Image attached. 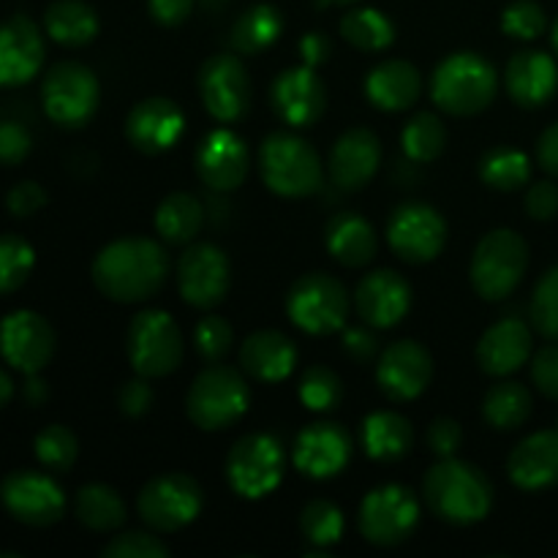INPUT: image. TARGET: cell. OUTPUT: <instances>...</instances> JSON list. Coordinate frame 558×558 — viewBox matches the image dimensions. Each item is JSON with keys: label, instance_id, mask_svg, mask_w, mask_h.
<instances>
[{"label": "cell", "instance_id": "9f6ffc18", "mask_svg": "<svg viewBox=\"0 0 558 558\" xmlns=\"http://www.w3.org/2000/svg\"><path fill=\"white\" fill-rule=\"evenodd\" d=\"M526 213L537 221H550L558 216V185L550 180L534 183L526 191Z\"/></svg>", "mask_w": 558, "mask_h": 558}, {"label": "cell", "instance_id": "f5cc1de1", "mask_svg": "<svg viewBox=\"0 0 558 558\" xmlns=\"http://www.w3.org/2000/svg\"><path fill=\"white\" fill-rule=\"evenodd\" d=\"M463 445V428L461 423L450 417H439L430 423L428 428V447L434 456L439 458H456Z\"/></svg>", "mask_w": 558, "mask_h": 558}, {"label": "cell", "instance_id": "7a4b0ae2", "mask_svg": "<svg viewBox=\"0 0 558 558\" xmlns=\"http://www.w3.org/2000/svg\"><path fill=\"white\" fill-rule=\"evenodd\" d=\"M425 505L439 521L452 526H472L480 523L494 507V485L483 469L461 461V458H441L428 469L423 480Z\"/></svg>", "mask_w": 558, "mask_h": 558}, {"label": "cell", "instance_id": "8fae6325", "mask_svg": "<svg viewBox=\"0 0 558 558\" xmlns=\"http://www.w3.org/2000/svg\"><path fill=\"white\" fill-rule=\"evenodd\" d=\"M227 480L243 499H265L283 480V447L270 434H248L234 441L227 458Z\"/></svg>", "mask_w": 558, "mask_h": 558}, {"label": "cell", "instance_id": "f6af8a7d", "mask_svg": "<svg viewBox=\"0 0 558 558\" xmlns=\"http://www.w3.org/2000/svg\"><path fill=\"white\" fill-rule=\"evenodd\" d=\"M529 314H532V325L539 336L558 341V265L550 267L537 281Z\"/></svg>", "mask_w": 558, "mask_h": 558}, {"label": "cell", "instance_id": "94428289", "mask_svg": "<svg viewBox=\"0 0 558 558\" xmlns=\"http://www.w3.org/2000/svg\"><path fill=\"white\" fill-rule=\"evenodd\" d=\"M49 390H47V381L38 379V374L27 376V381L22 385V398H25L27 407H41L47 401Z\"/></svg>", "mask_w": 558, "mask_h": 558}, {"label": "cell", "instance_id": "9c48e42d", "mask_svg": "<svg viewBox=\"0 0 558 558\" xmlns=\"http://www.w3.org/2000/svg\"><path fill=\"white\" fill-rule=\"evenodd\" d=\"M98 101H101V85L87 65L65 60V63L52 65L44 76V112L60 129H82L90 123Z\"/></svg>", "mask_w": 558, "mask_h": 558}, {"label": "cell", "instance_id": "d590c367", "mask_svg": "<svg viewBox=\"0 0 558 558\" xmlns=\"http://www.w3.org/2000/svg\"><path fill=\"white\" fill-rule=\"evenodd\" d=\"M76 518L90 532H114L125 523V501L109 485L90 483L80 488L74 501Z\"/></svg>", "mask_w": 558, "mask_h": 558}, {"label": "cell", "instance_id": "816d5d0a", "mask_svg": "<svg viewBox=\"0 0 558 558\" xmlns=\"http://www.w3.org/2000/svg\"><path fill=\"white\" fill-rule=\"evenodd\" d=\"M532 379L537 390L550 401H558V347H543L532 360Z\"/></svg>", "mask_w": 558, "mask_h": 558}, {"label": "cell", "instance_id": "b9f144b4", "mask_svg": "<svg viewBox=\"0 0 558 558\" xmlns=\"http://www.w3.org/2000/svg\"><path fill=\"white\" fill-rule=\"evenodd\" d=\"M298 396L311 412H336L343 401V381L327 365H311L303 371V379H300Z\"/></svg>", "mask_w": 558, "mask_h": 558}, {"label": "cell", "instance_id": "ac0fdd59", "mask_svg": "<svg viewBox=\"0 0 558 558\" xmlns=\"http://www.w3.org/2000/svg\"><path fill=\"white\" fill-rule=\"evenodd\" d=\"M434 379V360L417 341H396L379 354L376 381L390 401L407 403L423 396Z\"/></svg>", "mask_w": 558, "mask_h": 558}, {"label": "cell", "instance_id": "680465c9", "mask_svg": "<svg viewBox=\"0 0 558 558\" xmlns=\"http://www.w3.org/2000/svg\"><path fill=\"white\" fill-rule=\"evenodd\" d=\"M330 41L322 33H308V36L300 38V58H303L305 65L311 69H319L322 63H327L330 58Z\"/></svg>", "mask_w": 558, "mask_h": 558}, {"label": "cell", "instance_id": "4dcf8cb0", "mask_svg": "<svg viewBox=\"0 0 558 558\" xmlns=\"http://www.w3.org/2000/svg\"><path fill=\"white\" fill-rule=\"evenodd\" d=\"M325 245L343 267H365L376 259L379 240L368 218L360 213H336L325 227Z\"/></svg>", "mask_w": 558, "mask_h": 558}, {"label": "cell", "instance_id": "c3c4849f", "mask_svg": "<svg viewBox=\"0 0 558 558\" xmlns=\"http://www.w3.org/2000/svg\"><path fill=\"white\" fill-rule=\"evenodd\" d=\"M104 558H167L169 545L147 532H123L101 548Z\"/></svg>", "mask_w": 558, "mask_h": 558}, {"label": "cell", "instance_id": "ffe728a7", "mask_svg": "<svg viewBox=\"0 0 558 558\" xmlns=\"http://www.w3.org/2000/svg\"><path fill=\"white\" fill-rule=\"evenodd\" d=\"M270 101L278 118L292 129H308L319 123L327 109V87L311 65H294L276 76L270 87Z\"/></svg>", "mask_w": 558, "mask_h": 558}, {"label": "cell", "instance_id": "03108f58", "mask_svg": "<svg viewBox=\"0 0 558 558\" xmlns=\"http://www.w3.org/2000/svg\"><path fill=\"white\" fill-rule=\"evenodd\" d=\"M554 47H556V52H558V20H556V25H554Z\"/></svg>", "mask_w": 558, "mask_h": 558}, {"label": "cell", "instance_id": "603a6c76", "mask_svg": "<svg viewBox=\"0 0 558 558\" xmlns=\"http://www.w3.org/2000/svg\"><path fill=\"white\" fill-rule=\"evenodd\" d=\"M183 129V109L161 96L140 101L125 118V136L145 156H158L178 145Z\"/></svg>", "mask_w": 558, "mask_h": 558}, {"label": "cell", "instance_id": "6da1fadb", "mask_svg": "<svg viewBox=\"0 0 558 558\" xmlns=\"http://www.w3.org/2000/svg\"><path fill=\"white\" fill-rule=\"evenodd\" d=\"M167 276V251L150 238L114 240L93 259V283L112 303H145L161 292Z\"/></svg>", "mask_w": 558, "mask_h": 558}, {"label": "cell", "instance_id": "7402d4cb", "mask_svg": "<svg viewBox=\"0 0 558 558\" xmlns=\"http://www.w3.org/2000/svg\"><path fill=\"white\" fill-rule=\"evenodd\" d=\"M412 283L401 272L376 270L357 283L354 305L365 325L376 330H390L398 322L407 319L412 311Z\"/></svg>", "mask_w": 558, "mask_h": 558}, {"label": "cell", "instance_id": "7bdbcfd3", "mask_svg": "<svg viewBox=\"0 0 558 558\" xmlns=\"http://www.w3.org/2000/svg\"><path fill=\"white\" fill-rule=\"evenodd\" d=\"M36 251L20 234H0V294H11L31 278Z\"/></svg>", "mask_w": 558, "mask_h": 558}, {"label": "cell", "instance_id": "7c38bea8", "mask_svg": "<svg viewBox=\"0 0 558 558\" xmlns=\"http://www.w3.org/2000/svg\"><path fill=\"white\" fill-rule=\"evenodd\" d=\"M360 534L371 545L396 548L407 543L420 523V501L403 485H379L360 505Z\"/></svg>", "mask_w": 558, "mask_h": 558}, {"label": "cell", "instance_id": "484cf974", "mask_svg": "<svg viewBox=\"0 0 558 558\" xmlns=\"http://www.w3.org/2000/svg\"><path fill=\"white\" fill-rule=\"evenodd\" d=\"M532 357V330L523 319L507 316L483 332L477 363L488 376H510Z\"/></svg>", "mask_w": 558, "mask_h": 558}, {"label": "cell", "instance_id": "52a82bcc", "mask_svg": "<svg viewBox=\"0 0 558 558\" xmlns=\"http://www.w3.org/2000/svg\"><path fill=\"white\" fill-rule=\"evenodd\" d=\"M131 368L145 379H163L174 374L185 357V341L178 322L161 308H147L131 319L125 332Z\"/></svg>", "mask_w": 558, "mask_h": 558}, {"label": "cell", "instance_id": "836d02e7", "mask_svg": "<svg viewBox=\"0 0 558 558\" xmlns=\"http://www.w3.org/2000/svg\"><path fill=\"white\" fill-rule=\"evenodd\" d=\"M44 31L54 44L85 47L98 36V14L82 0H54L44 14Z\"/></svg>", "mask_w": 558, "mask_h": 558}, {"label": "cell", "instance_id": "f35d334b", "mask_svg": "<svg viewBox=\"0 0 558 558\" xmlns=\"http://www.w3.org/2000/svg\"><path fill=\"white\" fill-rule=\"evenodd\" d=\"M341 36L363 52H381L396 41V25L379 9H354L341 20Z\"/></svg>", "mask_w": 558, "mask_h": 558}, {"label": "cell", "instance_id": "8d00e7d4", "mask_svg": "<svg viewBox=\"0 0 558 558\" xmlns=\"http://www.w3.org/2000/svg\"><path fill=\"white\" fill-rule=\"evenodd\" d=\"M532 392L521 381H499L483 401V417L496 430H515L532 417Z\"/></svg>", "mask_w": 558, "mask_h": 558}, {"label": "cell", "instance_id": "bcb514c9", "mask_svg": "<svg viewBox=\"0 0 558 558\" xmlns=\"http://www.w3.org/2000/svg\"><path fill=\"white\" fill-rule=\"evenodd\" d=\"M194 347L205 363H221L234 347V330L223 316H205L194 327Z\"/></svg>", "mask_w": 558, "mask_h": 558}, {"label": "cell", "instance_id": "f907efd6", "mask_svg": "<svg viewBox=\"0 0 558 558\" xmlns=\"http://www.w3.org/2000/svg\"><path fill=\"white\" fill-rule=\"evenodd\" d=\"M153 401H156V396H153L150 379H145V376L125 381L118 392L120 414H123V417H131V420L145 417V414L153 409Z\"/></svg>", "mask_w": 558, "mask_h": 558}, {"label": "cell", "instance_id": "be15d7a7", "mask_svg": "<svg viewBox=\"0 0 558 558\" xmlns=\"http://www.w3.org/2000/svg\"><path fill=\"white\" fill-rule=\"evenodd\" d=\"M202 3H205L207 9H221V5L227 3V0H202Z\"/></svg>", "mask_w": 558, "mask_h": 558}, {"label": "cell", "instance_id": "e0dca14e", "mask_svg": "<svg viewBox=\"0 0 558 558\" xmlns=\"http://www.w3.org/2000/svg\"><path fill=\"white\" fill-rule=\"evenodd\" d=\"M0 354L20 374H41L54 357V330L36 311H14L0 322Z\"/></svg>", "mask_w": 558, "mask_h": 558}, {"label": "cell", "instance_id": "60d3db41", "mask_svg": "<svg viewBox=\"0 0 558 558\" xmlns=\"http://www.w3.org/2000/svg\"><path fill=\"white\" fill-rule=\"evenodd\" d=\"M403 153L414 163H430L441 156L447 145V129L436 114L420 112L403 125L401 134Z\"/></svg>", "mask_w": 558, "mask_h": 558}, {"label": "cell", "instance_id": "83f0119b", "mask_svg": "<svg viewBox=\"0 0 558 558\" xmlns=\"http://www.w3.org/2000/svg\"><path fill=\"white\" fill-rule=\"evenodd\" d=\"M512 485L521 490H545L558 485V430L526 436L507 461Z\"/></svg>", "mask_w": 558, "mask_h": 558}, {"label": "cell", "instance_id": "9a60e30c", "mask_svg": "<svg viewBox=\"0 0 558 558\" xmlns=\"http://www.w3.org/2000/svg\"><path fill=\"white\" fill-rule=\"evenodd\" d=\"M232 287L229 256L213 243H196L185 248L178 262L180 298L199 311H210L227 300Z\"/></svg>", "mask_w": 558, "mask_h": 558}, {"label": "cell", "instance_id": "277c9868", "mask_svg": "<svg viewBox=\"0 0 558 558\" xmlns=\"http://www.w3.org/2000/svg\"><path fill=\"white\" fill-rule=\"evenodd\" d=\"M259 169L267 189L287 199L316 194L322 185L319 153L311 142L289 131H276L262 142Z\"/></svg>", "mask_w": 558, "mask_h": 558}, {"label": "cell", "instance_id": "d6a6232c", "mask_svg": "<svg viewBox=\"0 0 558 558\" xmlns=\"http://www.w3.org/2000/svg\"><path fill=\"white\" fill-rule=\"evenodd\" d=\"M205 227V207L189 191H172L156 210V232L167 245H189Z\"/></svg>", "mask_w": 558, "mask_h": 558}, {"label": "cell", "instance_id": "f546056e", "mask_svg": "<svg viewBox=\"0 0 558 558\" xmlns=\"http://www.w3.org/2000/svg\"><path fill=\"white\" fill-rule=\"evenodd\" d=\"M423 93V76L409 60H385L365 76V96L376 109L407 112Z\"/></svg>", "mask_w": 558, "mask_h": 558}, {"label": "cell", "instance_id": "7dc6e473", "mask_svg": "<svg viewBox=\"0 0 558 558\" xmlns=\"http://www.w3.org/2000/svg\"><path fill=\"white\" fill-rule=\"evenodd\" d=\"M545 27H548V20H545L543 5L534 0H515L501 14V31L518 41H534L543 36Z\"/></svg>", "mask_w": 558, "mask_h": 558}, {"label": "cell", "instance_id": "6f0895ef", "mask_svg": "<svg viewBox=\"0 0 558 558\" xmlns=\"http://www.w3.org/2000/svg\"><path fill=\"white\" fill-rule=\"evenodd\" d=\"M147 9L158 25L174 27L189 20L194 11V0H147Z\"/></svg>", "mask_w": 558, "mask_h": 558}, {"label": "cell", "instance_id": "8992f818", "mask_svg": "<svg viewBox=\"0 0 558 558\" xmlns=\"http://www.w3.org/2000/svg\"><path fill=\"white\" fill-rule=\"evenodd\" d=\"M529 267V245L512 229H494L477 243L469 265L474 292L488 303L510 298Z\"/></svg>", "mask_w": 558, "mask_h": 558}, {"label": "cell", "instance_id": "681fc988", "mask_svg": "<svg viewBox=\"0 0 558 558\" xmlns=\"http://www.w3.org/2000/svg\"><path fill=\"white\" fill-rule=\"evenodd\" d=\"M31 131L16 120H3L0 123V163L3 167H20L31 156Z\"/></svg>", "mask_w": 558, "mask_h": 558}, {"label": "cell", "instance_id": "e7e4bbea", "mask_svg": "<svg viewBox=\"0 0 558 558\" xmlns=\"http://www.w3.org/2000/svg\"><path fill=\"white\" fill-rule=\"evenodd\" d=\"M325 3H330V5H352V3H360V0H325Z\"/></svg>", "mask_w": 558, "mask_h": 558}, {"label": "cell", "instance_id": "ba28073f", "mask_svg": "<svg viewBox=\"0 0 558 558\" xmlns=\"http://www.w3.org/2000/svg\"><path fill=\"white\" fill-rule=\"evenodd\" d=\"M287 316L298 330L308 332V336H332L347 327V287L325 272H308L289 289Z\"/></svg>", "mask_w": 558, "mask_h": 558}, {"label": "cell", "instance_id": "5b68a950", "mask_svg": "<svg viewBox=\"0 0 558 558\" xmlns=\"http://www.w3.org/2000/svg\"><path fill=\"white\" fill-rule=\"evenodd\" d=\"M251 387L240 371L213 363L202 371L185 396L189 420L202 430H227L248 412Z\"/></svg>", "mask_w": 558, "mask_h": 558}, {"label": "cell", "instance_id": "1f68e13d", "mask_svg": "<svg viewBox=\"0 0 558 558\" xmlns=\"http://www.w3.org/2000/svg\"><path fill=\"white\" fill-rule=\"evenodd\" d=\"M360 439H363L365 456L379 463H396L412 450L414 430L403 414L374 412L363 420Z\"/></svg>", "mask_w": 558, "mask_h": 558}, {"label": "cell", "instance_id": "db71d44e", "mask_svg": "<svg viewBox=\"0 0 558 558\" xmlns=\"http://www.w3.org/2000/svg\"><path fill=\"white\" fill-rule=\"evenodd\" d=\"M47 205V191L36 183V180H22L5 196V207H9L11 216L27 218L33 213H38Z\"/></svg>", "mask_w": 558, "mask_h": 558}, {"label": "cell", "instance_id": "ee69618b", "mask_svg": "<svg viewBox=\"0 0 558 558\" xmlns=\"http://www.w3.org/2000/svg\"><path fill=\"white\" fill-rule=\"evenodd\" d=\"M33 447H36V458L41 461V466L58 474L69 472L80 456V441L65 425H47L36 436Z\"/></svg>", "mask_w": 558, "mask_h": 558}, {"label": "cell", "instance_id": "6125c7cd", "mask_svg": "<svg viewBox=\"0 0 558 558\" xmlns=\"http://www.w3.org/2000/svg\"><path fill=\"white\" fill-rule=\"evenodd\" d=\"M11 398H14V381H11V376L0 368V409L9 407Z\"/></svg>", "mask_w": 558, "mask_h": 558}, {"label": "cell", "instance_id": "44dd1931", "mask_svg": "<svg viewBox=\"0 0 558 558\" xmlns=\"http://www.w3.org/2000/svg\"><path fill=\"white\" fill-rule=\"evenodd\" d=\"M196 174L210 191L227 194L243 185L251 169V153L243 136L229 129H216L196 147Z\"/></svg>", "mask_w": 558, "mask_h": 558}, {"label": "cell", "instance_id": "2e32d148", "mask_svg": "<svg viewBox=\"0 0 558 558\" xmlns=\"http://www.w3.org/2000/svg\"><path fill=\"white\" fill-rule=\"evenodd\" d=\"M199 96L218 123H238L251 107V76L238 54H213L199 71Z\"/></svg>", "mask_w": 558, "mask_h": 558}, {"label": "cell", "instance_id": "ab89813d", "mask_svg": "<svg viewBox=\"0 0 558 558\" xmlns=\"http://www.w3.org/2000/svg\"><path fill=\"white\" fill-rule=\"evenodd\" d=\"M532 178V161L515 147H494L480 161V180L496 191H518Z\"/></svg>", "mask_w": 558, "mask_h": 558}, {"label": "cell", "instance_id": "91938a15", "mask_svg": "<svg viewBox=\"0 0 558 558\" xmlns=\"http://www.w3.org/2000/svg\"><path fill=\"white\" fill-rule=\"evenodd\" d=\"M537 158L548 174L558 178V123L548 125L537 142Z\"/></svg>", "mask_w": 558, "mask_h": 558}, {"label": "cell", "instance_id": "d4e9b609", "mask_svg": "<svg viewBox=\"0 0 558 558\" xmlns=\"http://www.w3.org/2000/svg\"><path fill=\"white\" fill-rule=\"evenodd\" d=\"M330 180L341 191H360L381 167V142L368 129H349L330 150Z\"/></svg>", "mask_w": 558, "mask_h": 558}, {"label": "cell", "instance_id": "f1b7e54d", "mask_svg": "<svg viewBox=\"0 0 558 558\" xmlns=\"http://www.w3.org/2000/svg\"><path fill=\"white\" fill-rule=\"evenodd\" d=\"M240 365L251 379L276 385L292 376L298 365V347L292 338L278 330L251 332L240 347Z\"/></svg>", "mask_w": 558, "mask_h": 558}, {"label": "cell", "instance_id": "3957f363", "mask_svg": "<svg viewBox=\"0 0 558 558\" xmlns=\"http://www.w3.org/2000/svg\"><path fill=\"white\" fill-rule=\"evenodd\" d=\"M499 90V76L490 60L477 52L447 54L430 80V98L436 107L456 118H472L490 107Z\"/></svg>", "mask_w": 558, "mask_h": 558}, {"label": "cell", "instance_id": "d6986e66", "mask_svg": "<svg viewBox=\"0 0 558 558\" xmlns=\"http://www.w3.org/2000/svg\"><path fill=\"white\" fill-rule=\"evenodd\" d=\"M294 466L311 480L338 477L352 461V436L341 423L319 420L303 428L294 439Z\"/></svg>", "mask_w": 558, "mask_h": 558}, {"label": "cell", "instance_id": "74e56055", "mask_svg": "<svg viewBox=\"0 0 558 558\" xmlns=\"http://www.w3.org/2000/svg\"><path fill=\"white\" fill-rule=\"evenodd\" d=\"M343 512L338 510L332 501L327 499H314L303 507L300 512V532H303L305 543L314 550H308L305 556H322L332 548V545L341 543L343 537Z\"/></svg>", "mask_w": 558, "mask_h": 558}, {"label": "cell", "instance_id": "4fadbf2b", "mask_svg": "<svg viewBox=\"0 0 558 558\" xmlns=\"http://www.w3.org/2000/svg\"><path fill=\"white\" fill-rule=\"evenodd\" d=\"M387 243L398 259L409 265L434 262L447 245V221L425 202H407L396 207L387 221Z\"/></svg>", "mask_w": 558, "mask_h": 558}, {"label": "cell", "instance_id": "11a10c76", "mask_svg": "<svg viewBox=\"0 0 558 558\" xmlns=\"http://www.w3.org/2000/svg\"><path fill=\"white\" fill-rule=\"evenodd\" d=\"M341 347L352 363L365 365L374 363L376 354H379V338L368 327H347L341 338Z\"/></svg>", "mask_w": 558, "mask_h": 558}, {"label": "cell", "instance_id": "e575fe53", "mask_svg": "<svg viewBox=\"0 0 558 558\" xmlns=\"http://www.w3.org/2000/svg\"><path fill=\"white\" fill-rule=\"evenodd\" d=\"M283 31V16L276 5L270 3H256L245 9L232 25V44L240 54H256L265 52L267 47L278 41Z\"/></svg>", "mask_w": 558, "mask_h": 558}, {"label": "cell", "instance_id": "30bf717a", "mask_svg": "<svg viewBox=\"0 0 558 558\" xmlns=\"http://www.w3.org/2000/svg\"><path fill=\"white\" fill-rule=\"evenodd\" d=\"M136 510L145 526L169 534L189 526L202 512V488L194 477L183 472H167L145 483L136 496Z\"/></svg>", "mask_w": 558, "mask_h": 558}, {"label": "cell", "instance_id": "4316f807", "mask_svg": "<svg viewBox=\"0 0 558 558\" xmlns=\"http://www.w3.org/2000/svg\"><path fill=\"white\" fill-rule=\"evenodd\" d=\"M507 93L521 107L534 109L548 104L558 90V65L548 52L523 49L512 54L505 71Z\"/></svg>", "mask_w": 558, "mask_h": 558}, {"label": "cell", "instance_id": "5bb4252c", "mask_svg": "<svg viewBox=\"0 0 558 558\" xmlns=\"http://www.w3.org/2000/svg\"><path fill=\"white\" fill-rule=\"evenodd\" d=\"M0 501L14 521L33 529L58 523L65 512V496L49 474L20 469L0 483Z\"/></svg>", "mask_w": 558, "mask_h": 558}, {"label": "cell", "instance_id": "cb8c5ba5", "mask_svg": "<svg viewBox=\"0 0 558 558\" xmlns=\"http://www.w3.org/2000/svg\"><path fill=\"white\" fill-rule=\"evenodd\" d=\"M44 63L41 31L27 16L0 22V87H20L36 80Z\"/></svg>", "mask_w": 558, "mask_h": 558}]
</instances>
